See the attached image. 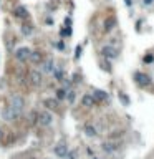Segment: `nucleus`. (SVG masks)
Wrapping results in <instances>:
<instances>
[{"mask_svg": "<svg viewBox=\"0 0 154 159\" xmlns=\"http://www.w3.org/2000/svg\"><path fill=\"white\" fill-rule=\"evenodd\" d=\"M116 27V18L115 17H108L104 20V32H109Z\"/></svg>", "mask_w": 154, "mask_h": 159, "instance_id": "nucleus-13", "label": "nucleus"}, {"mask_svg": "<svg viewBox=\"0 0 154 159\" xmlns=\"http://www.w3.org/2000/svg\"><path fill=\"white\" fill-rule=\"evenodd\" d=\"M10 108L13 109L15 115L20 116L23 113V109H25V100H23L22 96H18V95L10 96Z\"/></svg>", "mask_w": 154, "mask_h": 159, "instance_id": "nucleus-1", "label": "nucleus"}, {"mask_svg": "<svg viewBox=\"0 0 154 159\" xmlns=\"http://www.w3.org/2000/svg\"><path fill=\"white\" fill-rule=\"evenodd\" d=\"M0 138H2V129H0Z\"/></svg>", "mask_w": 154, "mask_h": 159, "instance_id": "nucleus-28", "label": "nucleus"}, {"mask_svg": "<svg viewBox=\"0 0 154 159\" xmlns=\"http://www.w3.org/2000/svg\"><path fill=\"white\" fill-rule=\"evenodd\" d=\"M2 118H3L5 121H13L15 118H17V115L13 113V109L10 108V104L3 106V109H2Z\"/></svg>", "mask_w": 154, "mask_h": 159, "instance_id": "nucleus-6", "label": "nucleus"}, {"mask_svg": "<svg viewBox=\"0 0 154 159\" xmlns=\"http://www.w3.org/2000/svg\"><path fill=\"white\" fill-rule=\"evenodd\" d=\"M28 60H30V62L32 63H40V62H42V53H40V51H32L30 53V58H28Z\"/></svg>", "mask_w": 154, "mask_h": 159, "instance_id": "nucleus-17", "label": "nucleus"}, {"mask_svg": "<svg viewBox=\"0 0 154 159\" xmlns=\"http://www.w3.org/2000/svg\"><path fill=\"white\" fill-rule=\"evenodd\" d=\"M95 159H98V157H95Z\"/></svg>", "mask_w": 154, "mask_h": 159, "instance_id": "nucleus-29", "label": "nucleus"}, {"mask_svg": "<svg viewBox=\"0 0 154 159\" xmlns=\"http://www.w3.org/2000/svg\"><path fill=\"white\" fill-rule=\"evenodd\" d=\"M13 13H15V17H25V15H27V9H25V7H17Z\"/></svg>", "mask_w": 154, "mask_h": 159, "instance_id": "nucleus-18", "label": "nucleus"}, {"mask_svg": "<svg viewBox=\"0 0 154 159\" xmlns=\"http://www.w3.org/2000/svg\"><path fill=\"white\" fill-rule=\"evenodd\" d=\"M118 142H103V151L104 153H115L118 151Z\"/></svg>", "mask_w": 154, "mask_h": 159, "instance_id": "nucleus-12", "label": "nucleus"}, {"mask_svg": "<svg viewBox=\"0 0 154 159\" xmlns=\"http://www.w3.org/2000/svg\"><path fill=\"white\" fill-rule=\"evenodd\" d=\"M65 100H66L70 104L75 103V100H76V91H75V89H68L66 95H65Z\"/></svg>", "mask_w": 154, "mask_h": 159, "instance_id": "nucleus-15", "label": "nucleus"}, {"mask_svg": "<svg viewBox=\"0 0 154 159\" xmlns=\"http://www.w3.org/2000/svg\"><path fill=\"white\" fill-rule=\"evenodd\" d=\"M65 157H66V159H76V151H68Z\"/></svg>", "mask_w": 154, "mask_h": 159, "instance_id": "nucleus-22", "label": "nucleus"}, {"mask_svg": "<svg viewBox=\"0 0 154 159\" xmlns=\"http://www.w3.org/2000/svg\"><path fill=\"white\" fill-rule=\"evenodd\" d=\"M85 134H86L88 138H95V136H96V134H98V133H96V128H95V126H91V124H86V126H85Z\"/></svg>", "mask_w": 154, "mask_h": 159, "instance_id": "nucleus-16", "label": "nucleus"}, {"mask_svg": "<svg viewBox=\"0 0 154 159\" xmlns=\"http://www.w3.org/2000/svg\"><path fill=\"white\" fill-rule=\"evenodd\" d=\"M104 58L108 60H116L118 58V50H116L115 47H111V45H108V47H103V50H101Z\"/></svg>", "mask_w": 154, "mask_h": 159, "instance_id": "nucleus-5", "label": "nucleus"}, {"mask_svg": "<svg viewBox=\"0 0 154 159\" xmlns=\"http://www.w3.org/2000/svg\"><path fill=\"white\" fill-rule=\"evenodd\" d=\"M93 98H95V101H104V100H108V93L103 91V89H95L93 91Z\"/></svg>", "mask_w": 154, "mask_h": 159, "instance_id": "nucleus-10", "label": "nucleus"}, {"mask_svg": "<svg viewBox=\"0 0 154 159\" xmlns=\"http://www.w3.org/2000/svg\"><path fill=\"white\" fill-rule=\"evenodd\" d=\"M144 62L151 63V62H152V55H148V56H144Z\"/></svg>", "mask_w": 154, "mask_h": 159, "instance_id": "nucleus-24", "label": "nucleus"}, {"mask_svg": "<svg viewBox=\"0 0 154 159\" xmlns=\"http://www.w3.org/2000/svg\"><path fill=\"white\" fill-rule=\"evenodd\" d=\"M65 95H66V89H56V98H58V100H63L65 98Z\"/></svg>", "mask_w": 154, "mask_h": 159, "instance_id": "nucleus-20", "label": "nucleus"}, {"mask_svg": "<svg viewBox=\"0 0 154 159\" xmlns=\"http://www.w3.org/2000/svg\"><path fill=\"white\" fill-rule=\"evenodd\" d=\"M126 5H131V0H126Z\"/></svg>", "mask_w": 154, "mask_h": 159, "instance_id": "nucleus-27", "label": "nucleus"}, {"mask_svg": "<svg viewBox=\"0 0 154 159\" xmlns=\"http://www.w3.org/2000/svg\"><path fill=\"white\" fill-rule=\"evenodd\" d=\"M42 78H43V75H42V71H38V70H33V71H30V81L35 85V86H38V85H42Z\"/></svg>", "mask_w": 154, "mask_h": 159, "instance_id": "nucleus-7", "label": "nucleus"}, {"mask_svg": "<svg viewBox=\"0 0 154 159\" xmlns=\"http://www.w3.org/2000/svg\"><path fill=\"white\" fill-rule=\"evenodd\" d=\"M118 98H119L121 101H123V104H124V106H128V104H129V98H128L126 95H124V93H119Z\"/></svg>", "mask_w": 154, "mask_h": 159, "instance_id": "nucleus-19", "label": "nucleus"}, {"mask_svg": "<svg viewBox=\"0 0 154 159\" xmlns=\"http://www.w3.org/2000/svg\"><path fill=\"white\" fill-rule=\"evenodd\" d=\"M43 104H45L47 108H50V109H56V108H58V100H53V98H47V100L43 101Z\"/></svg>", "mask_w": 154, "mask_h": 159, "instance_id": "nucleus-14", "label": "nucleus"}, {"mask_svg": "<svg viewBox=\"0 0 154 159\" xmlns=\"http://www.w3.org/2000/svg\"><path fill=\"white\" fill-rule=\"evenodd\" d=\"M30 53L32 50L28 47H20L17 51H15V58L18 60V62H27L28 58H30Z\"/></svg>", "mask_w": 154, "mask_h": 159, "instance_id": "nucleus-4", "label": "nucleus"}, {"mask_svg": "<svg viewBox=\"0 0 154 159\" xmlns=\"http://www.w3.org/2000/svg\"><path fill=\"white\" fill-rule=\"evenodd\" d=\"M36 121H38L40 126H50L53 123V115L50 111H40L36 115Z\"/></svg>", "mask_w": 154, "mask_h": 159, "instance_id": "nucleus-2", "label": "nucleus"}, {"mask_svg": "<svg viewBox=\"0 0 154 159\" xmlns=\"http://www.w3.org/2000/svg\"><path fill=\"white\" fill-rule=\"evenodd\" d=\"M53 75L56 80H63V71L62 70H53Z\"/></svg>", "mask_w": 154, "mask_h": 159, "instance_id": "nucleus-21", "label": "nucleus"}, {"mask_svg": "<svg viewBox=\"0 0 154 159\" xmlns=\"http://www.w3.org/2000/svg\"><path fill=\"white\" fill-rule=\"evenodd\" d=\"M22 32H23L25 35H30V33H32V27H30V25H25V27L22 28Z\"/></svg>", "mask_w": 154, "mask_h": 159, "instance_id": "nucleus-23", "label": "nucleus"}, {"mask_svg": "<svg viewBox=\"0 0 154 159\" xmlns=\"http://www.w3.org/2000/svg\"><path fill=\"white\" fill-rule=\"evenodd\" d=\"M53 151H55V154L58 157H65V156H66V153H68V146L65 144V142H60V144L55 146Z\"/></svg>", "mask_w": 154, "mask_h": 159, "instance_id": "nucleus-8", "label": "nucleus"}, {"mask_svg": "<svg viewBox=\"0 0 154 159\" xmlns=\"http://www.w3.org/2000/svg\"><path fill=\"white\" fill-rule=\"evenodd\" d=\"M96 101H95V98H93V95H83V98H81V104L85 106V108H91L93 104H95Z\"/></svg>", "mask_w": 154, "mask_h": 159, "instance_id": "nucleus-9", "label": "nucleus"}, {"mask_svg": "<svg viewBox=\"0 0 154 159\" xmlns=\"http://www.w3.org/2000/svg\"><path fill=\"white\" fill-rule=\"evenodd\" d=\"M80 55H81V47H78V48H76V58H78Z\"/></svg>", "mask_w": 154, "mask_h": 159, "instance_id": "nucleus-25", "label": "nucleus"}, {"mask_svg": "<svg viewBox=\"0 0 154 159\" xmlns=\"http://www.w3.org/2000/svg\"><path fill=\"white\" fill-rule=\"evenodd\" d=\"M134 78H136V83L139 85V86H151L152 85V81H151V78H149L148 75H144V73H141V71H136L134 73Z\"/></svg>", "mask_w": 154, "mask_h": 159, "instance_id": "nucleus-3", "label": "nucleus"}, {"mask_svg": "<svg viewBox=\"0 0 154 159\" xmlns=\"http://www.w3.org/2000/svg\"><path fill=\"white\" fill-rule=\"evenodd\" d=\"M152 2H154V0H143V3H144V5H151Z\"/></svg>", "mask_w": 154, "mask_h": 159, "instance_id": "nucleus-26", "label": "nucleus"}, {"mask_svg": "<svg viewBox=\"0 0 154 159\" xmlns=\"http://www.w3.org/2000/svg\"><path fill=\"white\" fill-rule=\"evenodd\" d=\"M53 70H55L53 60H47V62H43V65H42V73H53Z\"/></svg>", "mask_w": 154, "mask_h": 159, "instance_id": "nucleus-11", "label": "nucleus"}]
</instances>
